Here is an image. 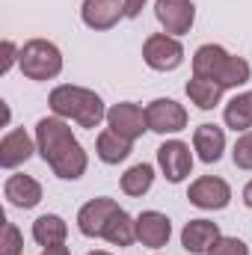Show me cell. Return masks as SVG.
<instances>
[{
  "label": "cell",
  "instance_id": "obj_30",
  "mask_svg": "<svg viewBox=\"0 0 252 255\" xmlns=\"http://www.w3.org/2000/svg\"><path fill=\"white\" fill-rule=\"evenodd\" d=\"M42 255H71V253H68V247H65V244H60V247H48Z\"/></svg>",
  "mask_w": 252,
  "mask_h": 255
},
{
  "label": "cell",
  "instance_id": "obj_8",
  "mask_svg": "<svg viewBox=\"0 0 252 255\" xmlns=\"http://www.w3.org/2000/svg\"><path fill=\"white\" fill-rule=\"evenodd\" d=\"M187 199L190 205H196L202 211H223L232 202V187L217 175H202L190 184Z\"/></svg>",
  "mask_w": 252,
  "mask_h": 255
},
{
  "label": "cell",
  "instance_id": "obj_22",
  "mask_svg": "<svg viewBox=\"0 0 252 255\" xmlns=\"http://www.w3.org/2000/svg\"><path fill=\"white\" fill-rule=\"evenodd\" d=\"M104 241L113 244V247H130L136 241V220L127 211H119L110 220V226L104 229Z\"/></svg>",
  "mask_w": 252,
  "mask_h": 255
},
{
  "label": "cell",
  "instance_id": "obj_3",
  "mask_svg": "<svg viewBox=\"0 0 252 255\" xmlns=\"http://www.w3.org/2000/svg\"><path fill=\"white\" fill-rule=\"evenodd\" d=\"M18 65H21L24 77H30V80H54L63 71V54L48 39H30L21 48Z\"/></svg>",
  "mask_w": 252,
  "mask_h": 255
},
{
  "label": "cell",
  "instance_id": "obj_25",
  "mask_svg": "<svg viewBox=\"0 0 252 255\" xmlns=\"http://www.w3.org/2000/svg\"><path fill=\"white\" fill-rule=\"evenodd\" d=\"M24 253V238L18 232L15 223H3V235H0V255H21Z\"/></svg>",
  "mask_w": 252,
  "mask_h": 255
},
{
  "label": "cell",
  "instance_id": "obj_19",
  "mask_svg": "<svg viewBox=\"0 0 252 255\" xmlns=\"http://www.w3.org/2000/svg\"><path fill=\"white\" fill-rule=\"evenodd\" d=\"M184 89H187V98L193 101V104H196V107H199V110H214V107L220 104L223 92H226V89H223L217 80H208V77H196V74H193V77L187 80V86H184Z\"/></svg>",
  "mask_w": 252,
  "mask_h": 255
},
{
  "label": "cell",
  "instance_id": "obj_10",
  "mask_svg": "<svg viewBox=\"0 0 252 255\" xmlns=\"http://www.w3.org/2000/svg\"><path fill=\"white\" fill-rule=\"evenodd\" d=\"M107 125L110 130H116L119 136L125 139H136L142 136V130H148V119H145V110L133 101H122V104H113L107 110Z\"/></svg>",
  "mask_w": 252,
  "mask_h": 255
},
{
  "label": "cell",
  "instance_id": "obj_32",
  "mask_svg": "<svg viewBox=\"0 0 252 255\" xmlns=\"http://www.w3.org/2000/svg\"><path fill=\"white\" fill-rule=\"evenodd\" d=\"M89 255H110V253H104V250H95V253H89Z\"/></svg>",
  "mask_w": 252,
  "mask_h": 255
},
{
  "label": "cell",
  "instance_id": "obj_15",
  "mask_svg": "<svg viewBox=\"0 0 252 255\" xmlns=\"http://www.w3.org/2000/svg\"><path fill=\"white\" fill-rule=\"evenodd\" d=\"M3 196L12 208H21V211H30L42 202V184L30 175H9L6 184H3Z\"/></svg>",
  "mask_w": 252,
  "mask_h": 255
},
{
  "label": "cell",
  "instance_id": "obj_13",
  "mask_svg": "<svg viewBox=\"0 0 252 255\" xmlns=\"http://www.w3.org/2000/svg\"><path fill=\"white\" fill-rule=\"evenodd\" d=\"M220 238L223 235H220L217 223H211V220H190L181 229V247L190 255H208Z\"/></svg>",
  "mask_w": 252,
  "mask_h": 255
},
{
  "label": "cell",
  "instance_id": "obj_12",
  "mask_svg": "<svg viewBox=\"0 0 252 255\" xmlns=\"http://www.w3.org/2000/svg\"><path fill=\"white\" fill-rule=\"evenodd\" d=\"M125 15V0H83L80 18L89 30H113Z\"/></svg>",
  "mask_w": 252,
  "mask_h": 255
},
{
  "label": "cell",
  "instance_id": "obj_17",
  "mask_svg": "<svg viewBox=\"0 0 252 255\" xmlns=\"http://www.w3.org/2000/svg\"><path fill=\"white\" fill-rule=\"evenodd\" d=\"M229 51L220 48V45H202L196 54H193V74L196 77H208V80H217L220 83V74L229 63Z\"/></svg>",
  "mask_w": 252,
  "mask_h": 255
},
{
  "label": "cell",
  "instance_id": "obj_28",
  "mask_svg": "<svg viewBox=\"0 0 252 255\" xmlns=\"http://www.w3.org/2000/svg\"><path fill=\"white\" fill-rule=\"evenodd\" d=\"M0 54H3V57H0V74H9V68L21 60V51L15 48V42H12V39H3Z\"/></svg>",
  "mask_w": 252,
  "mask_h": 255
},
{
  "label": "cell",
  "instance_id": "obj_21",
  "mask_svg": "<svg viewBox=\"0 0 252 255\" xmlns=\"http://www.w3.org/2000/svg\"><path fill=\"white\" fill-rule=\"evenodd\" d=\"M223 119H226V125L232 128V130L247 133V130L252 128V92H241V95H235V98L226 104Z\"/></svg>",
  "mask_w": 252,
  "mask_h": 255
},
{
  "label": "cell",
  "instance_id": "obj_24",
  "mask_svg": "<svg viewBox=\"0 0 252 255\" xmlns=\"http://www.w3.org/2000/svg\"><path fill=\"white\" fill-rule=\"evenodd\" d=\"M250 63L247 60H241V57H229V63L223 68V74H220V86L223 89H238V86H244V83H250Z\"/></svg>",
  "mask_w": 252,
  "mask_h": 255
},
{
  "label": "cell",
  "instance_id": "obj_31",
  "mask_svg": "<svg viewBox=\"0 0 252 255\" xmlns=\"http://www.w3.org/2000/svg\"><path fill=\"white\" fill-rule=\"evenodd\" d=\"M244 205H247V208L252 211V181L247 184V187H244Z\"/></svg>",
  "mask_w": 252,
  "mask_h": 255
},
{
  "label": "cell",
  "instance_id": "obj_6",
  "mask_svg": "<svg viewBox=\"0 0 252 255\" xmlns=\"http://www.w3.org/2000/svg\"><path fill=\"white\" fill-rule=\"evenodd\" d=\"M145 119H148V130L166 136V133H178L187 128V110L172 98H154L145 107Z\"/></svg>",
  "mask_w": 252,
  "mask_h": 255
},
{
  "label": "cell",
  "instance_id": "obj_14",
  "mask_svg": "<svg viewBox=\"0 0 252 255\" xmlns=\"http://www.w3.org/2000/svg\"><path fill=\"white\" fill-rule=\"evenodd\" d=\"M33 151H39V148L33 145V139L27 136V130L15 128V130L3 133V139H0V166L3 169H15L24 160H30Z\"/></svg>",
  "mask_w": 252,
  "mask_h": 255
},
{
  "label": "cell",
  "instance_id": "obj_11",
  "mask_svg": "<svg viewBox=\"0 0 252 255\" xmlns=\"http://www.w3.org/2000/svg\"><path fill=\"white\" fill-rule=\"evenodd\" d=\"M169 238H172V223H169L166 214H160V211H142L136 217V241L142 247L160 250V247L169 244Z\"/></svg>",
  "mask_w": 252,
  "mask_h": 255
},
{
  "label": "cell",
  "instance_id": "obj_29",
  "mask_svg": "<svg viewBox=\"0 0 252 255\" xmlns=\"http://www.w3.org/2000/svg\"><path fill=\"white\" fill-rule=\"evenodd\" d=\"M142 6H145V0H125V18H136L142 12Z\"/></svg>",
  "mask_w": 252,
  "mask_h": 255
},
{
  "label": "cell",
  "instance_id": "obj_20",
  "mask_svg": "<svg viewBox=\"0 0 252 255\" xmlns=\"http://www.w3.org/2000/svg\"><path fill=\"white\" fill-rule=\"evenodd\" d=\"M130 139L125 136H119L116 130H101L98 133V142H95V151H98V157L104 160V163H122L127 154H130Z\"/></svg>",
  "mask_w": 252,
  "mask_h": 255
},
{
  "label": "cell",
  "instance_id": "obj_27",
  "mask_svg": "<svg viewBox=\"0 0 252 255\" xmlns=\"http://www.w3.org/2000/svg\"><path fill=\"white\" fill-rule=\"evenodd\" d=\"M208 255H250V247H247L241 238H226V235H223Z\"/></svg>",
  "mask_w": 252,
  "mask_h": 255
},
{
  "label": "cell",
  "instance_id": "obj_23",
  "mask_svg": "<svg viewBox=\"0 0 252 255\" xmlns=\"http://www.w3.org/2000/svg\"><path fill=\"white\" fill-rule=\"evenodd\" d=\"M151 184H154L151 163H136V166H130L125 175H122V190L127 196H145V193L151 190Z\"/></svg>",
  "mask_w": 252,
  "mask_h": 255
},
{
  "label": "cell",
  "instance_id": "obj_5",
  "mask_svg": "<svg viewBox=\"0 0 252 255\" xmlns=\"http://www.w3.org/2000/svg\"><path fill=\"white\" fill-rule=\"evenodd\" d=\"M119 202L116 199H107V196H98V199H89L80 211H77V229L80 235L86 238H104V229L110 226V220L119 214Z\"/></svg>",
  "mask_w": 252,
  "mask_h": 255
},
{
  "label": "cell",
  "instance_id": "obj_26",
  "mask_svg": "<svg viewBox=\"0 0 252 255\" xmlns=\"http://www.w3.org/2000/svg\"><path fill=\"white\" fill-rule=\"evenodd\" d=\"M232 160H235V166H241V169H252V130H247V133L238 136V142H235V148H232Z\"/></svg>",
  "mask_w": 252,
  "mask_h": 255
},
{
  "label": "cell",
  "instance_id": "obj_9",
  "mask_svg": "<svg viewBox=\"0 0 252 255\" xmlns=\"http://www.w3.org/2000/svg\"><path fill=\"white\" fill-rule=\"evenodd\" d=\"M154 15H157L163 33L178 39V36L190 33V27L196 21V6L190 0H154Z\"/></svg>",
  "mask_w": 252,
  "mask_h": 255
},
{
  "label": "cell",
  "instance_id": "obj_16",
  "mask_svg": "<svg viewBox=\"0 0 252 255\" xmlns=\"http://www.w3.org/2000/svg\"><path fill=\"white\" fill-rule=\"evenodd\" d=\"M193 151L205 163H217L226 151V133L217 125H199L193 130Z\"/></svg>",
  "mask_w": 252,
  "mask_h": 255
},
{
  "label": "cell",
  "instance_id": "obj_1",
  "mask_svg": "<svg viewBox=\"0 0 252 255\" xmlns=\"http://www.w3.org/2000/svg\"><path fill=\"white\" fill-rule=\"evenodd\" d=\"M36 148H39L42 160L54 169V175L63 178V181H77L89 166V157H86L83 145L71 133L68 122L60 119V116L39 119V125H36Z\"/></svg>",
  "mask_w": 252,
  "mask_h": 255
},
{
  "label": "cell",
  "instance_id": "obj_2",
  "mask_svg": "<svg viewBox=\"0 0 252 255\" xmlns=\"http://www.w3.org/2000/svg\"><path fill=\"white\" fill-rule=\"evenodd\" d=\"M48 104L60 119H71L80 128H98L107 119V107H104L101 95H95L86 86H71V83L57 86L51 92Z\"/></svg>",
  "mask_w": 252,
  "mask_h": 255
},
{
  "label": "cell",
  "instance_id": "obj_4",
  "mask_svg": "<svg viewBox=\"0 0 252 255\" xmlns=\"http://www.w3.org/2000/svg\"><path fill=\"white\" fill-rule=\"evenodd\" d=\"M142 60L154 71H172V68H178V65L184 63V48H181V42L175 36L154 33L142 45Z\"/></svg>",
  "mask_w": 252,
  "mask_h": 255
},
{
  "label": "cell",
  "instance_id": "obj_18",
  "mask_svg": "<svg viewBox=\"0 0 252 255\" xmlns=\"http://www.w3.org/2000/svg\"><path fill=\"white\" fill-rule=\"evenodd\" d=\"M65 238H68V226H65L63 217H57V214H42L33 223V241L39 247H45V250L65 244Z\"/></svg>",
  "mask_w": 252,
  "mask_h": 255
},
{
  "label": "cell",
  "instance_id": "obj_7",
  "mask_svg": "<svg viewBox=\"0 0 252 255\" xmlns=\"http://www.w3.org/2000/svg\"><path fill=\"white\" fill-rule=\"evenodd\" d=\"M157 166L160 172L166 175L169 184H181L193 172V154H190V145L181 139H169L157 148Z\"/></svg>",
  "mask_w": 252,
  "mask_h": 255
}]
</instances>
